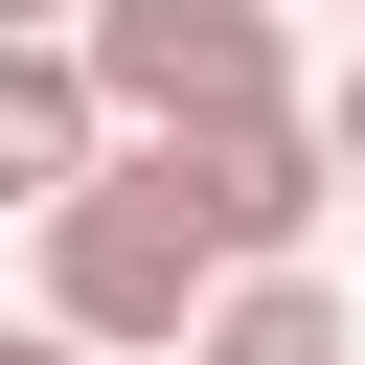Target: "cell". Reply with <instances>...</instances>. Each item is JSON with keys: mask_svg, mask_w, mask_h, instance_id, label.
Masks as SVG:
<instances>
[{"mask_svg": "<svg viewBox=\"0 0 365 365\" xmlns=\"http://www.w3.org/2000/svg\"><path fill=\"white\" fill-rule=\"evenodd\" d=\"M319 137H342V182H365V68H342V91H319Z\"/></svg>", "mask_w": 365, "mask_h": 365, "instance_id": "obj_7", "label": "cell"}, {"mask_svg": "<svg viewBox=\"0 0 365 365\" xmlns=\"http://www.w3.org/2000/svg\"><path fill=\"white\" fill-rule=\"evenodd\" d=\"M182 365H365V342H342L319 251H274V274H228V297H205V342H182Z\"/></svg>", "mask_w": 365, "mask_h": 365, "instance_id": "obj_5", "label": "cell"}, {"mask_svg": "<svg viewBox=\"0 0 365 365\" xmlns=\"http://www.w3.org/2000/svg\"><path fill=\"white\" fill-rule=\"evenodd\" d=\"M0 23H91V0H0Z\"/></svg>", "mask_w": 365, "mask_h": 365, "instance_id": "obj_8", "label": "cell"}, {"mask_svg": "<svg viewBox=\"0 0 365 365\" xmlns=\"http://www.w3.org/2000/svg\"><path fill=\"white\" fill-rule=\"evenodd\" d=\"M228 274H251V251L205 228L182 137H114V160H91L68 205H46V319H68V342H114V365H182Z\"/></svg>", "mask_w": 365, "mask_h": 365, "instance_id": "obj_1", "label": "cell"}, {"mask_svg": "<svg viewBox=\"0 0 365 365\" xmlns=\"http://www.w3.org/2000/svg\"><path fill=\"white\" fill-rule=\"evenodd\" d=\"M182 182H205V228L274 274V251H319V205H342V137H319V91H297V114H205V137H182Z\"/></svg>", "mask_w": 365, "mask_h": 365, "instance_id": "obj_3", "label": "cell"}, {"mask_svg": "<svg viewBox=\"0 0 365 365\" xmlns=\"http://www.w3.org/2000/svg\"><path fill=\"white\" fill-rule=\"evenodd\" d=\"M91 160H114V91H91V46H68V23H0V205L46 228Z\"/></svg>", "mask_w": 365, "mask_h": 365, "instance_id": "obj_4", "label": "cell"}, {"mask_svg": "<svg viewBox=\"0 0 365 365\" xmlns=\"http://www.w3.org/2000/svg\"><path fill=\"white\" fill-rule=\"evenodd\" d=\"M114 137H205V114H297V23L274 0H91L68 23Z\"/></svg>", "mask_w": 365, "mask_h": 365, "instance_id": "obj_2", "label": "cell"}, {"mask_svg": "<svg viewBox=\"0 0 365 365\" xmlns=\"http://www.w3.org/2000/svg\"><path fill=\"white\" fill-rule=\"evenodd\" d=\"M0 365H114V342H68V319H0Z\"/></svg>", "mask_w": 365, "mask_h": 365, "instance_id": "obj_6", "label": "cell"}]
</instances>
